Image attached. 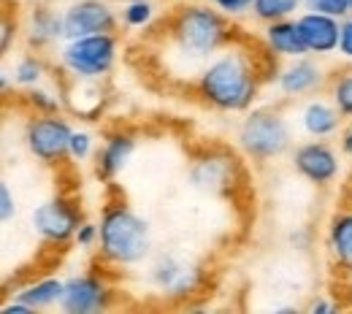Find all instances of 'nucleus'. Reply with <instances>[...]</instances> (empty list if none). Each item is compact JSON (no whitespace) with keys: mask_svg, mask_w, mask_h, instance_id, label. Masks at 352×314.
<instances>
[{"mask_svg":"<svg viewBox=\"0 0 352 314\" xmlns=\"http://www.w3.org/2000/svg\"><path fill=\"white\" fill-rule=\"evenodd\" d=\"M30 223H33V230L44 238L46 244L65 247L68 241H76V233H79L85 220H82L79 206L71 198L57 195V198H49L41 206L33 209Z\"/></svg>","mask_w":352,"mask_h":314,"instance_id":"7","label":"nucleus"},{"mask_svg":"<svg viewBox=\"0 0 352 314\" xmlns=\"http://www.w3.org/2000/svg\"><path fill=\"white\" fill-rule=\"evenodd\" d=\"M328 249L336 266L352 271V212H339L328 223Z\"/></svg>","mask_w":352,"mask_h":314,"instance_id":"18","label":"nucleus"},{"mask_svg":"<svg viewBox=\"0 0 352 314\" xmlns=\"http://www.w3.org/2000/svg\"><path fill=\"white\" fill-rule=\"evenodd\" d=\"M98 236H100V227L98 225L82 223L79 233H76V244L79 247H92V244H98Z\"/></svg>","mask_w":352,"mask_h":314,"instance_id":"32","label":"nucleus"},{"mask_svg":"<svg viewBox=\"0 0 352 314\" xmlns=\"http://www.w3.org/2000/svg\"><path fill=\"white\" fill-rule=\"evenodd\" d=\"M331 100L336 103V109L342 111L344 120H352V71L350 74H342L333 87H331Z\"/></svg>","mask_w":352,"mask_h":314,"instance_id":"24","label":"nucleus"},{"mask_svg":"<svg viewBox=\"0 0 352 314\" xmlns=\"http://www.w3.org/2000/svg\"><path fill=\"white\" fill-rule=\"evenodd\" d=\"M14 217H16V201H14L11 187L3 181V184H0V220L6 225V223H11Z\"/></svg>","mask_w":352,"mask_h":314,"instance_id":"28","label":"nucleus"},{"mask_svg":"<svg viewBox=\"0 0 352 314\" xmlns=\"http://www.w3.org/2000/svg\"><path fill=\"white\" fill-rule=\"evenodd\" d=\"M33 309L28 306V304H22V301H8V304H3V314H30Z\"/></svg>","mask_w":352,"mask_h":314,"instance_id":"33","label":"nucleus"},{"mask_svg":"<svg viewBox=\"0 0 352 314\" xmlns=\"http://www.w3.org/2000/svg\"><path fill=\"white\" fill-rule=\"evenodd\" d=\"M63 293H65V282L57 279V276H46V279H38V282H30V284L19 287L14 293V298L28 304L33 312H41V309H49V306H60Z\"/></svg>","mask_w":352,"mask_h":314,"instance_id":"17","label":"nucleus"},{"mask_svg":"<svg viewBox=\"0 0 352 314\" xmlns=\"http://www.w3.org/2000/svg\"><path fill=\"white\" fill-rule=\"evenodd\" d=\"M122 19L133 30L149 27L155 19V3L152 0H128V5L122 8Z\"/></svg>","mask_w":352,"mask_h":314,"instance_id":"23","label":"nucleus"},{"mask_svg":"<svg viewBox=\"0 0 352 314\" xmlns=\"http://www.w3.org/2000/svg\"><path fill=\"white\" fill-rule=\"evenodd\" d=\"M309 11H320V14H331V16H339L344 19L347 14H352L350 0H304Z\"/></svg>","mask_w":352,"mask_h":314,"instance_id":"26","label":"nucleus"},{"mask_svg":"<svg viewBox=\"0 0 352 314\" xmlns=\"http://www.w3.org/2000/svg\"><path fill=\"white\" fill-rule=\"evenodd\" d=\"M98 227H100V236H98L100 258L111 266H120V269L138 266L152 249L146 220H141L125 203H109L100 214Z\"/></svg>","mask_w":352,"mask_h":314,"instance_id":"2","label":"nucleus"},{"mask_svg":"<svg viewBox=\"0 0 352 314\" xmlns=\"http://www.w3.org/2000/svg\"><path fill=\"white\" fill-rule=\"evenodd\" d=\"M25 98L36 109V114H57V109H60V98L44 87H30Z\"/></svg>","mask_w":352,"mask_h":314,"instance_id":"25","label":"nucleus"},{"mask_svg":"<svg viewBox=\"0 0 352 314\" xmlns=\"http://www.w3.org/2000/svg\"><path fill=\"white\" fill-rule=\"evenodd\" d=\"M71 135H74V128L68 125V120L57 114H36L25 125V144L30 155L44 166H57L68 157Z\"/></svg>","mask_w":352,"mask_h":314,"instance_id":"6","label":"nucleus"},{"mask_svg":"<svg viewBox=\"0 0 352 314\" xmlns=\"http://www.w3.org/2000/svg\"><path fill=\"white\" fill-rule=\"evenodd\" d=\"M239 146L255 160H274L290 149V128L279 111L258 109L244 117L239 128Z\"/></svg>","mask_w":352,"mask_h":314,"instance_id":"5","label":"nucleus"},{"mask_svg":"<svg viewBox=\"0 0 352 314\" xmlns=\"http://www.w3.org/2000/svg\"><path fill=\"white\" fill-rule=\"evenodd\" d=\"M322 68L309 60V57H296L290 65H285L279 74H276V87L282 95L287 98H301V95H309L314 92L320 85H322Z\"/></svg>","mask_w":352,"mask_h":314,"instance_id":"13","label":"nucleus"},{"mask_svg":"<svg viewBox=\"0 0 352 314\" xmlns=\"http://www.w3.org/2000/svg\"><path fill=\"white\" fill-rule=\"evenodd\" d=\"M350 8H352V0H350Z\"/></svg>","mask_w":352,"mask_h":314,"instance_id":"37","label":"nucleus"},{"mask_svg":"<svg viewBox=\"0 0 352 314\" xmlns=\"http://www.w3.org/2000/svg\"><path fill=\"white\" fill-rule=\"evenodd\" d=\"M293 166L304 179L317 184V187H325L339 177V155L333 152V146H328L320 138L296 146Z\"/></svg>","mask_w":352,"mask_h":314,"instance_id":"10","label":"nucleus"},{"mask_svg":"<svg viewBox=\"0 0 352 314\" xmlns=\"http://www.w3.org/2000/svg\"><path fill=\"white\" fill-rule=\"evenodd\" d=\"M152 279L163 290V295H168V298H187V295H192L201 287L204 273H201L198 266H192V263H187L182 258L160 255L155 269H152Z\"/></svg>","mask_w":352,"mask_h":314,"instance_id":"11","label":"nucleus"},{"mask_svg":"<svg viewBox=\"0 0 352 314\" xmlns=\"http://www.w3.org/2000/svg\"><path fill=\"white\" fill-rule=\"evenodd\" d=\"M304 0H252V14L261 19V22H279V19H290L298 5Z\"/></svg>","mask_w":352,"mask_h":314,"instance_id":"21","label":"nucleus"},{"mask_svg":"<svg viewBox=\"0 0 352 314\" xmlns=\"http://www.w3.org/2000/svg\"><path fill=\"white\" fill-rule=\"evenodd\" d=\"M342 152L352 157V125L347 128V131H344V135H342Z\"/></svg>","mask_w":352,"mask_h":314,"instance_id":"35","label":"nucleus"},{"mask_svg":"<svg viewBox=\"0 0 352 314\" xmlns=\"http://www.w3.org/2000/svg\"><path fill=\"white\" fill-rule=\"evenodd\" d=\"M60 38H65V25L63 14H52L49 8H36L28 25V41L33 46H52Z\"/></svg>","mask_w":352,"mask_h":314,"instance_id":"19","label":"nucleus"},{"mask_svg":"<svg viewBox=\"0 0 352 314\" xmlns=\"http://www.w3.org/2000/svg\"><path fill=\"white\" fill-rule=\"evenodd\" d=\"M14 38H16V22H11V16H3V25H0V52L3 54L11 49Z\"/></svg>","mask_w":352,"mask_h":314,"instance_id":"31","label":"nucleus"},{"mask_svg":"<svg viewBox=\"0 0 352 314\" xmlns=\"http://www.w3.org/2000/svg\"><path fill=\"white\" fill-rule=\"evenodd\" d=\"M339 122H342V111L336 109V103L331 100H309L301 111V125L311 138H328L339 131Z\"/></svg>","mask_w":352,"mask_h":314,"instance_id":"16","label":"nucleus"},{"mask_svg":"<svg viewBox=\"0 0 352 314\" xmlns=\"http://www.w3.org/2000/svg\"><path fill=\"white\" fill-rule=\"evenodd\" d=\"M63 25H65V41L95 33H114L117 14L106 0H79L63 11Z\"/></svg>","mask_w":352,"mask_h":314,"instance_id":"9","label":"nucleus"},{"mask_svg":"<svg viewBox=\"0 0 352 314\" xmlns=\"http://www.w3.org/2000/svg\"><path fill=\"white\" fill-rule=\"evenodd\" d=\"M265 46L271 54L276 57H287V60H296V57H307L309 49L304 44V36L298 30V22L296 19H279V22H268L263 30Z\"/></svg>","mask_w":352,"mask_h":314,"instance_id":"14","label":"nucleus"},{"mask_svg":"<svg viewBox=\"0 0 352 314\" xmlns=\"http://www.w3.org/2000/svg\"><path fill=\"white\" fill-rule=\"evenodd\" d=\"M198 95L220 111H247L261 90L255 60L241 49L220 52L198 76Z\"/></svg>","mask_w":352,"mask_h":314,"instance_id":"1","label":"nucleus"},{"mask_svg":"<svg viewBox=\"0 0 352 314\" xmlns=\"http://www.w3.org/2000/svg\"><path fill=\"white\" fill-rule=\"evenodd\" d=\"M336 309H339L336 304L322 301V298H320V301H314V304H309V312L311 314H331V312H336Z\"/></svg>","mask_w":352,"mask_h":314,"instance_id":"34","label":"nucleus"},{"mask_svg":"<svg viewBox=\"0 0 352 314\" xmlns=\"http://www.w3.org/2000/svg\"><path fill=\"white\" fill-rule=\"evenodd\" d=\"M92 149H95L92 135H89L87 131H74V135H71L68 157H71V160H76V163H82V160H87L89 155H92Z\"/></svg>","mask_w":352,"mask_h":314,"instance_id":"27","label":"nucleus"},{"mask_svg":"<svg viewBox=\"0 0 352 314\" xmlns=\"http://www.w3.org/2000/svg\"><path fill=\"white\" fill-rule=\"evenodd\" d=\"M190 177L204 190H222L225 184H230V179H233V163L220 160V157H206V160H198L192 166Z\"/></svg>","mask_w":352,"mask_h":314,"instance_id":"20","label":"nucleus"},{"mask_svg":"<svg viewBox=\"0 0 352 314\" xmlns=\"http://www.w3.org/2000/svg\"><path fill=\"white\" fill-rule=\"evenodd\" d=\"M114 290L100 273H76L65 279L60 309L65 314H98L111 306Z\"/></svg>","mask_w":352,"mask_h":314,"instance_id":"8","label":"nucleus"},{"mask_svg":"<svg viewBox=\"0 0 352 314\" xmlns=\"http://www.w3.org/2000/svg\"><path fill=\"white\" fill-rule=\"evenodd\" d=\"M46 74V65L41 57H22L16 65H14V85L30 90V87H38L41 79Z\"/></svg>","mask_w":352,"mask_h":314,"instance_id":"22","label":"nucleus"},{"mask_svg":"<svg viewBox=\"0 0 352 314\" xmlns=\"http://www.w3.org/2000/svg\"><path fill=\"white\" fill-rule=\"evenodd\" d=\"M339 54L352 63V14L342 19V36H339Z\"/></svg>","mask_w":352,"mask_h":314,"instance_id":"30","label":"nucleus"},{"mask_svg":"<svg viewBox=\"0 0 352 314\" xmlns=\"http://www.w3.org/2000/svg\"><path fill=\"white\" fill-rule=\"evenodd\" d=\"M296 22H298V30L304 36L309 54H333V52H339V36H342V19L339 16L309 11V14H301Z\"/></svg>","mask_w":352,"mask_h":314,"instance_id":"12","label":"nucleus"},{"mask_svg":"<svg viewBox=\"0 0 352 314\" xmlns=\"http://www.w3.org/2000/svg\"><path fill=\"white\" fill-rule=\"evenodd\" d=\"M0 87H3V92L11 90V71H3L0 74Z\"/></svg>","mask_w":352,"mask_h":314,"instance_id":"36","label":"nucleus"},{"mask_svg":"<svg viewBox=\"0 0 352 314\" xmlns=\"http://www.w3.org/2000/svg\"><path fill=\"white\" fill-rule=\"evenodd\" d=\"M133 152H135V135L125 133V131L111 133L103 141L100 152H98V174L103 179L120 177L125 171L128 160L133 157Z\"/></svg>","mask_w":352,"mask_h":314,"instance_id":"15","label":"nucleus"},{"mask_svg":"<svg viewBox=\"0 0 352 314\" xmlns=\"http://www.w3.org/2000/svg\"><path fill=\"white\" fill-rule=\"evenodd\" d=\"M225 16H241L247 11H252V0H212Z\"/></svg>","mask_w":352,"mask_h":314,"instance_id":"29","label":"nucleus"},{"mask_svg":"<svg viewBox=\"0 0 352 314\" xmlns=\"http://www.w3.org/2000/svg\"><path fill=\"white\" fill-rule=\"evenodd\" d=\"M171 38L182 54L204 60L209 54H217L230 41V27L222 11L206 5H184L176 11L171 22Z\"/></svg>","mask_w":352,"mask_h":314,"instance_id":"3","label":"nucleus"},{"mask_svg":"<svg viewBox=\"0 0 352 314\" xmlns=\"http://www.w3.org/2000/svg\"><path fill=\"white\" fill-rule=\"evenodd\" d=\"M117 36L114 33H95L71 38L60 52L63 68L76 79H95L100 82L106 74H111L117 63Z\"/></svg>","mask_w":352,"mask_h":314,"instance_id":"4","label":"nucleus"}]
</instances>
